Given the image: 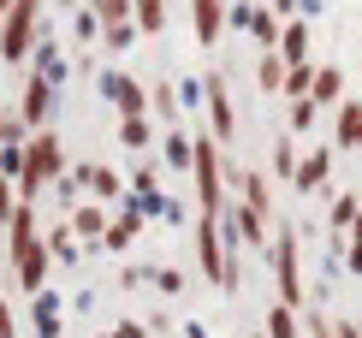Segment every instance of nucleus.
<instances>
[{
  "label": "nucleus",
  "instance_id": "25",
  "mask_svg": "<svg viewBox=\"0 0 362 338\" xmlns=\"http://www.w3.org/2000/svg\"><path fill=\"white\" fill-rule=\"evenodd\" d=\"M89 12H95V24H101V30H113V24H131V6H125V0H95Z\"/></svg>",
  "mask_w": 362,
  "mask_h": 338
},
{
  "label": "nucleus",
  "instance_id": "41",
  "mask_svg": "<svg viewBox=\"0 0 362 338\" xmlns=\"http://www.w3.org/2000/svg\"><path fill=\"white\" fill-rule=\"evenodd\" d=\"M95 338H113V332H95Z\"/></svg>",
  "mask_w": 362,
  "mask_h": 338
},
{
  "label": "nucleus",
  "instance_id": "20",
  "mask_svg": "<svg viewBox=\"0 0 362 338\" xmlns=\"http://www.w3.org/2000/svg\"><path fill=\"white\" fill-rule=\"evenodd\" d=\"M356 214H362V196H351V190H339L333 196V220H327V232H351V226H356Z\"/></svg>",
  "mask_w": 362,
  "mask_h": 338
},
{
  "label": "nucleus",
  "instance_id": "39",
  "mask_svg": "<svg viewBox=\"0 0 362 338\" xmlns=\"http://www.w3.org/2000/svg\"><path fill=\"white\" fill-rule=\"evenodd\" d=\"M333 338H362V327H356V320H339V327H333Z\"/></svg>",
  "mask_w": 362,
  "mask_h": 338
},
{
  "label": "nucleus",
  "instance_id": "19",
  "mask_svg": "<svg viewBox=\"0 0 362 338\" xmlns=\"http://www.w3.org/2000/svg\"><path fill=\"white\" fill-rule=\"evenodd\" d=\"M160 143H167V166H173V173H190V161H196V136H185V131H167Z\"/></svg>",
  "mask_w": 362,
  "mask_h": 338
},
{
  "label": "nucleus",
  "instance_id": "22",
  "mask_svg": "<svg viewBox=\"0 0 362 338\" xmlns=\"http://www.w3.org/2000/svg\"><path fill=\"white\" fill-rule=\"evenodd\" d=\"M119 143H125V148H137V155H143V148L155 143V119H119Z\"/></svg>",
  "mask_w": 362,
  "mask_h": 338
},
{
  "label": "nucleus",
  "instance_id": "16",
  "mask_svg": "<svg viewBox=\"0 0 362 338\" xmlns=\"http://www.w3.org/2000/svg\"><path fill=\"white\" fill-rule=\"evenodd\" d=\"M344 95V66H315V89H309V101L315 107H333Z\"/></svg>",
  "mask_w": 362,
  "mask_h": 338
},
{
  "label": "nucleus",
  "instance_id": "23",
  "mask_svg": "<svg viewBox=\"0 0 362 338\" xmlns=\"http://www.w3.org/2000/svg\"><path fill=\"white\" fill-rule=\"evenodd\" d=\"M42 243H48L54 261H78V238H71V226H54V232H42Z\"/></svg>",
  "mask_w": 362,
  "mask_h": 338
},
{
  "label": "nucleus",
  "instance_id": "3",
  "mask_svg": "<svg viewBox=\"0 0 362 338\" xmlns=\"http://www.w3.org/2000/svg\"><path fill=\"white\" fill-rule=\"evenodd\" d=\"M36 30H42V6L36 0H12V12L0 18V59L18 66V59L36 48Z\"/></svg>",
  "mask_w": 362,
  "mask_h": 338
},
{
  "label": "nucleus",
  "instance_id": "7",
  "mask_svg": "<svg viewBox=\"0 0 362 338\" xmlns=\"http://www.w3.org/2000/svg\"><path fill=\"white\" fill-rule=\"evenodd\" d=\"M196 261L214 285H226V238H220V220H196Z\"/></svg>",
  "mask_w": 362,
  "mask_h": 338
},
{
  "label": "nucleus",
  "instance_id": "33",
  "mask_svg": "<svg viewBox=\"0 0 362 338\" xmlns=\"http://www.w3.org/2000/svg\"><path fill=\"white\" fill-rule=\"evenodd\" d=\"M274 173H279V178H291V173H297V148H291V143H279V148H274Z\"/></svg>",
  "mask_w": 362,
  "mask_h": 338
},
{
  "label": "nucleus",
  "instance_id": "30",
  "mask_svg": "<svg viewBox=\"0 0 362 338\" xmlns=\"http://www.w3.org/2000/svg\"><path fill=\"white\" fill-rule=\"evenodd\" d=\"M344 238H351V243H344V267H351V273H362V214H356V226H351Z\"/></svg>",
  "mask_w": 362,
  "mask_h": 338
},
{
  "label": "nucleus",
  "instance_id": "38",
  "mask_svg": "<svg viewBox=\"0 0 362 338\" xmlns=\"http://www.w3.org/2000/svg\"><path fill=\"white\" fill-rule=\"evenodd\" d=\"M0 338H18V320H12V309L0 303Z\"/></svg>",
  "mask_w": 362,
  "mask_h": 338
},
{
  "label": "nucleus",
  "instance_id": "5",
  "mask_svg": "<svg viewBox=\"0 0 362 338\" xmlns=\"http://www.w3.org/2000/svg\"><path fill=\"white\" fill-rule=\"evenodd\" d=\"M202 107H208V119H214V143H238V107H232V83H226L220 71H208V78H202Z\"/></svg>",
  "mask_w": 362,
  "mask_h": 338
},
{
  "label": "nucleus",
  "instance_id": "40",
  "mask_svg": "<svg viewBox=\"0 0 362 338\" xmlns=\"http://www.w3.org/2000/svg\"><path fill=\"white\" fill-rule=\"evenodd\" d=\"M185 338H208V327H202V320H190V327H185Z\"/></svg>",
  "mask_w": 362,
  "mask_h": 338
},
{
  "label": "nucleus",
  "instance_id": "11",
  "mask_svg": "<svg viewBox=\"0 0 362 338\" xmlns=\"http://www.w3.org/2000/svg\"><path fill=\"white\" fill-rule=\"evenodd\" d=\"M66 226H71V238H83V243H89V250L107 238V214H101V202H78Z\"/></svg>",
  "mask_w": 362,
  "mask_h": 338
},
{
  "label": "nucleus",
  "instance_id": "2",
  "mask_svg": "<svg viewBox=\"0 0 362 338\" xmlns=\"http://www.w3.org/2000/svg\"><path fill=\"white\" fill-rule=\"evenodd\" d=\"M66 178V143H59V131H30L24 143V173H18V202H42V190L48 184Z\"/></svg>",
  "mask_w": 362,
  "mask_h": 338
},
{
  "label": "nucleus",
  "instance_id": "28",
  "mask_svg": "<svg viewBox=\"0 0 362 338\" xmlns=\"http://www.w3.org/2000/svg\"><path fill=\"white\" fill-rule=\"evenodd\" d=\"M148 95H155V113H160V119L173 125V119H178V89H173V83H155Z\"/></svg>",
  "mask_w": 362,
  "mask_h": 338
},
{
  "label": "nucleus",
  "instance_id": "42",
  "mask_svg": "<svg viewBox=\"0 0 362 338\" xmlns=\"http://www.w3.org/2000/svg\"><path fill=\"white\" fill-rule=\"evenodd\" d=\"M255 338H262V332H255Z\"/></svg>",
  "mask_w": 362,
  "mask_h": 338
},
{
  "label": "nucleus",
  "instance_id": "36",
  "mask_svg": "<svg viewBox=\"0 0 362 338\" xmlns=\"http://www.w3.org/2000/svg\"><path fill=\"white\" fill-rule=\"evenodd\" d=\"M303 332H309V338H333V327H327V315H321V309H309V315H303Z\"/></svg>",
  "mask_w": 362,
  "mask_h": 338
},
{
  "label": "nucleus",
  "instance_id": "9",
  "mask_svg": "<svg viewBox=\"0 0 362 338\" xmlns=\"http://www.w3.org/2000/svg\"><path fill=\"white\" fill-rule=\"evenodd\" d=\"M327 173H333V148L321 143V148H309V155L297 161V173H291V190H309V196H315V190L327 184Z\"/></svg>",
  "mask_w": 362,
  "mask_h": 338
},
{
  "label": "nucleus",
  "instance_id": "27",
  "mask_svg": "<svg viewBox=\"0 0 362 338\" xmlns=\"http://www.w3.org/2000/svg\"><path fill=\"white\" fill-rule=\"evenodd\" d=\"M255 83H262V89H285V59H279V54H262V66H255Z\"/></svg>",
  "mask_w": 362,
  "mask_h": 338
},
{
  "label": "nucleus",
  "instance_id": "24",
  "mask_svg": "<svg viewBox=\"0 0 362 338\" xmlns=\"http://www.w3.org/2000/svg\"><path fill=\"white\" fill-rule=\"evenodd\" d=\"M131 24H137L143 36H155V30L167 24V6H160V0H143V6H131Z\"/></svg>",
  "mask_w": 362,
  "mask_h": 338
},
{
  "label": "nucleus",
  "instance_id": "13",
  "mask_svg": "<svg viewBox=\"0 0 362 338\" xmlns=\"http://www.w3.org/2000/svg\"><path fill=\"white\" fill-rule=\"evenodd\" d=\"M274 54L285 59V71H291V66H309V24L291 18V24L279 30V48H274Z\"/></svg>",
  "mask_w": 362,
  "mask_h": 338
},
{
  "label": "nucleus",
  "instance_id": "10",
  "mask_svg": "<svg viewBox=\"0 0 362 338\" xmlns=\"http://www.w3.org/2000/svg\"><path fill=\"white\" fill-rule=\"evenodd\" d=\"M78 184L89 190V202H113V196H125V178H119L113 166H95V161L78 166Z\"/></svg>",
  "mask_w": 362,
  "mask_h": 338
},
{
  "label": "nucleus",
  "instance_id": "37",
  "mask_svg": "<svg viewBox=\"0 0 362 338\" xmlns=\"http://www.w3.org/2000/svg\"><path fill=\"white\" fill-rule=\"evenodd\" d=\"M113 338H148V332H143V320H119Z\"/></svg>",
  "mask_w": 362,
  "mask_h": 338
},
{
  "label": "nucleus",
  "instance_id": "12",
  "mask_svg": "<svg viewBox=\"0 0 362 338\" xmlns=\"http://www.w3.org/2000/svg\"><path fill=\"white\" fill-rule=\"evenodd\" d=\"M333 143H344V148H356V155H362V95L339 101V119H333Z\"/></svg>",
  "mask_w": 362,
  "mask_h": 338
},
{
  "label": "nucleus",
  "instance_id": "32",
  "mask_svg": "<svg viewBox=\"0 0 362 338\" xmlns=\"http://www.w3.org/2000/svg\"><path fill=\"white\" fill-rule=\"evenodd\" d=\"M95 30H101V24H95V12H89V6L71 18V36H78V42H95Z\"/></svg>",
  "mask_w": 362,
  "mask_h": 338
},
{
  "label": "nucleus",
  "instance_id": "17",
  "mask_svg": "<svg viewBox=\"0 0 362 338\" xmlns=\"http://www.w3.org/2000/svg\"><path fill=\"white\" fill-rule=\"evenodd\" d=\"M30 315H36V338H59V297L54 291L30 297Z\"/></svg>",
  "mask_w": 362,
  "mask_h": 338
},
{
  "label": "nucleus",
  "instance_id": "21",
  "mask_svg": "<svg viewBox=\"0 0 362 338\" xmlns=\"http://www.w3.org/2000/svg\"><path fill=\"white\" fill-rule=\"evenodd\" d=\"M262 338H303V320L285 309V303H274V309H267V332H262Z\"/></svg>",
  "mask_w": 362,
  "mask_h": 338
},
{
  "label": "nucleus",
  "instance_id": "26",
  "mask_svg": "<svg viewBox=\"0 0 362 338\" xmlns=\"http://www.w3.org/2000/svg\"><path fill=\"white\" fill-rule=\"evenodd\" d=\"M309 89H315V66H291L285 71V95L291 101H309Z\"/></svg>",
  "mask_w": 362,
  "mask_h": 338
},
{
  "label": "nucleus",
  "instance_id": "35",
  "mask_svg": "<svg viewBox=\"0 0 362 338\" xmlns=\"http://www.w3.org/2000/svg\"><path fill=\"white\" fill-rule=\"evenodd\" d=\"M315 125V101H291V131H309Z\"/></svg>",
  "mask_w": 362,
  "mask_h": 338
},
{
  "label": "nucleus",
  "instance_id": "31",
  "mask_svg": "<svg viewBox=\"0 0 362 338\" xmlns=\"http://www.w3.org/2000/svg\"><path fill=\"white\" fill-rule=\"evenodd\" d=\"M131 42H137V24H113L107 30V54H131Z\"/></svg>",
  "mask_w": 362,
  "mask_h": 338
},
{
  "label": "nucleus",
  "instance_id": "8",
  "mask_svg": "<svg viewBox=\"0 0 362 338\" xmlns=\"http://www.w3.org/2000/svg\"><path fill=\"white\" fill-rule=\"evenodd\" d=\"M54 95L59 89H48L30 71V83H24V107H18V119H24V131H48V113H54Z\"/></svg>",
  "mask_w": 362,
  "mask_h": 338
},
{
  "label": "nucleus",
  "instance_id": "14",
  "mask_svg": "<svg viewBox=\"0 0 362 338\" xmlns=\"http://www.w3.org/2000/svg\"><path fill=\"white\" fill-rule=\"evenodd\" d=\"M190 24H196V36H202V48H214L220 30H226V6H214V0H196V6H190Z\"/></svg>",
  "mask_w": 362,
  "mask_h": 338
},
{
  "label": "nucleus",
  "instance_id": "4",
  "mask_svg": "<svg viewBox=\"0 0 362 338\" xmlns=\"http://www.w3.org/2000/svg\"><path fill=\"white\" fill-rule=\"evenodd\" d=\"M274 279H279V303L297 315L303 309V255H297L291 226H279V238H274Z\"/></svg>",
  "mask_w": 362,
  "mask_h": 338
},
{
  "label": "nucleus",
  "instance_id": "29",
  "mask_svg": "<svg viewBox=\"0 0 362 338\" xmlns=\"http://www.w3.org/2000/svg\"><path fill=\"white\" fill-rule=\"evenodd\" d=\"M12 214H18V184L0 173V226H12Z\"/></svg>",
  "mask_w": 362,
  "mask_h": 338
},
{
  "label": "nucleus",
  "instance_id": "15",
  "mask_svg": "<svg viewBox=\"0 0 362 338\" xmlns=\"http://www.w3.org/2000/svg\"><path fill=\"white\" fill-rule=\"evenodd\" d=\"M137 232H143V214H137V208H125L119 220H107V238H101V250H131V243H137Z\"/></svg>",
  "mask_w": 362,
  "mask_h": 338
},
{
  "label": "nucleus",
  "instance_id": "1",
  "mask_svg": "<svg viewBox=\"0 0 362 338\" xmlns=\"http://www.w3.org/2000/svg\"><path fill=\"white\" fill-rule=\"evenodd\" d=\"M6 250H12V273H18V291L42 297L48 291V243H42V226H36V202H18L6 226Z\"/></svg>",
  "mask_w": 362,
  "mask_h": 338
},
{
  "label": "nucleus",
  "instance_id": "18",
  "mask_svg": "<svg viewBox=\"0 0 362 338\" xmlns=\"http://www.w3.org/2000/svg\"><path fill=\"white\" fill-rule=\"evenodd\" d=\"M250 30H255V42H262V54H274L279 48V18H274V6H250Z\"/></svg>",
  "mask_w": 362,
  "mask_h": 338
},
{
  "label": "nucleus",
  "instance_id": "34",
  "mask_svg": "<svg viewBox=\"0 0 362 338\" xmlns=\"http://www.w3.org/2000/svg\"><path fill=\"white\" fill-rule=\"evenodd\" d=\"M155 285L167 291V297H178V291H185V273H178V267H160V273H155Z\"/></svg>",
  "mask_w": 362,
  "mask_h": 338
},
{
  "label": "nucleus",
  "instance_id": "6",
  "mask_svg": "<svg viewBox=\"0 0 362 338\" xmlns=\"http://www.w3.org/2000/svg\"><path fill=\"white\" fill-rule=\"evenodd\" d=\"M101 89L113 95L119 119H148V89L137 78H125V71H101Z\"/></svg>",
  "mask_w": 362,
  "mask_h": 338
}]
</instances>
